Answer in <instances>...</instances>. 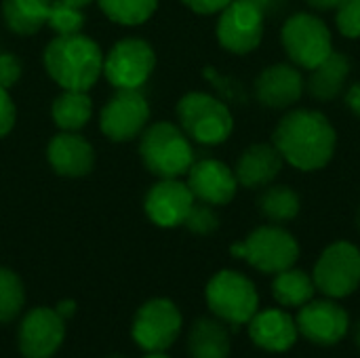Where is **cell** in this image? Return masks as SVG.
Segmentation results:
<instances>
[{"instance_id": "6da1fadb", "label": "cell", "mask_w": 360, "mask_h": 358, "mask_svg": "<svg viewBox=\"0 0 360 358\" xmlns=\"http://www.w3.org/2000/svg\"><path fill=\"white\" fill-rule=\"evenodd\" d=\"M274 148L300 171L323 169L335 152V129L316 110H293L274 129Z\"/></svg>"}, {"instance_id": "7a4b0ae2", "label": "cell", "mask_w": 360, "mask_h": 358, "mask_svg": "<svg viewBox=\"0 0 360 358\" xmlns=\"http://www.w3.org/2000/svg\"><path fill=\"white\" fill-rule=\"evenodd\" d=\"M44 68L63 91H89L103 72L101 49L82 32L57 36L44 49Z\"/></svg>"}, {"instance_id": "3957f363", "label": "cell", "mask_w": 360, "mask_h": 358, "mask_svg": "<svg viewBox=\"0 0 360 358\" xmlns=\"http://www.w3.org/2000/svg\"><path fill=\"white\" fill-rule=\"evenodd\" d=\"M143 165L162 179H177L194 165V150L181 129L171 122H154L139 146Z\"/></svg>"}, {"instance_id": "277c9868", "label": "cell", "mask_w": 360, "mask_h": 358, "mask_svg": "<svg viewBox=\"0 0 360 358\" xmlns=\"http://www.w3.org/2000/svg\"><path fill=\"white\" fill-rule=\"evenodd\" d=\"M209 310L226 325H247L259 310V293L251 279L236 270L217 272L205 289Z\"/></svg>"}, {"instance_id": "5b68a950", "label": "cell", "mask_w": 360, "mask_h": 358, "mask_svg": "<svg viewBox=\"0 0 360 358\" xmlns=\"http://www.w3.org/2000/svg\"><path fill=\"white\" fill-rule=\"evenodd\" d=\"M234 257L247 260L255 270L264 274H278L293 268L300 257V245L291 232L276 226L255 228L245 241L230 247Z\"/></svg>"}, {"instance_id": "8992f818", "label": "cell", "mask_w": 360, "mask_h": 358, "mask_svg": "<svg viewBox=\"0 0 360 358\" xmlns=\"http://www.w3.org/2000/svg\"><path fill=\"white\" fill-rule=\"evenodd\" d=\"M177 116L188 137L205 146L224 143L234 127L226 103L207 93H188L177 103Z\"/></svg>"}, {"instance_id": "52a82bcc", "label": "cell", "mask_w": 360, "mask_h": 358, "mask_svg": "<svg viewBox=\"0 0 360 358\" xmlns=\"http://www.w3.org/2000/svg\"><path fill=\"white\" fill-rule=\"evenodd\" d=\"M316 291L331 300H344L360 287V249L348 241L329 245L312 272Z\"/></svg>"}, {"instance_id": "ba28073f", "label": "cell", "mask_w": 360, "mask_h": 358, "mask_svg": "<svg viewBox=\"0 0 360 358\" xmlns=\"http://www.w3.org/2000/svg\"><path fill=\"white\" fill-rule=\"evenodd\" d=\"M181 327L184 319L179 308L167 298H156L137 310L131 335L146 352H167L177 342Z\"/></svg>"}, {"instance_id": "9c48e42d", "label": "cell", "mask_w": 360, "mask_h": 358, "mask_svg": "<svg viewBox=\"0 0 360 358\" xmlns=\"http://www.w3.org/2000/svg\"><path fill=\"white\" fill-rule=\"evenodd\" d=\"M283 44L291 61L312 70L333 53L331 32L323 19L310 13H297L283 25Z\"/></svg>"}, {"instance_id": "30bf717a", "label": "cell", "mask_w": 360, "mask_h": 358, "mask_svg": "<svg viewBox=\"0 0 360 358\" xmlns=\"http://www.w3.org/2000/svg\"><path fill=\"white\" fill-rule=\"evenodd\" d=\"M295 323L302 338L323 348L338 346L350 333L348 310L331 298L310 300L308 304H304L295 317Z\"/></svg>"}, {"instance_id": "8fae6325", "label": "cell", "mask_w": 360, "mask_h": 358, "mask_svg": "<svg viewBox=\"0 0 360 358\" xmlns=\"http://www.w3.org/2000/svg\"><path fill=\"white\" fill-rule=\"evenodd\" d=\"M154 49L141 38L118 40L103 59V74L116 89H139L154 70Z\"/></svg>"}, {"instance_id": "7c38bea8", "label": "cell", "mask_w": 360, "mask_h": 358, "mask_svg": "<svg viewBox=\"0 0 360 358\" xmlns=\"http://www.w3.org/2000/svg\"><path fill=\"white\" fill-rule=\"evenodd\" d=\"M150 118V106L139 89H118L99 116V127L112 141H131Z\"/></svg>"}, {"instance_id": "4fadbf2b", "label": "cell", "mask_w": 360, "mask_h": 358, "mask_svg": "<svg viewBox=\"0 0 360 358\" xmlns=\"http://www.w3.org/2000/svg\"><path fill=\"white\" fill-rule=\"evenodd\" d=\"M264 36V13L247 0H232L217 21V38L224 49L245 55L259 46Z\"/></svg>"}, {"instance_id": "5bb4252c", "label": "cell", "mask_w": 360, "mask_h": 358, "mask_svg": "<svg viewBox=\"0 0 360 358\" xmlns=\"http://www.w3.org/2000/svg\"><path fill=\"white\" fill-rule=\"evenodd\" d=\"M65 340V321L51 308H34L19 323V350L25 358H53Z\"/></svg>"}, {"instance_id": "9a60e30c", "label": "cell", "mask_w": 360, "mask_h": 358, "mask_svg": "<svg viewBox=\"0 0 360 358\" xmlns=\"http://www.w3.org/2000/svg\"><path fill=\"white\" fill-rule=\"evenodd\" d=\"M247 327H249L251 342L259 350L272 354L289 352L300 338L295 317H291L285 308L257 310L253 319L247 323Z\"/></svg>"}, {"instance_id": "2e32d148", "label": "cell", "mask_w": 360, "mask_h": 358, "mask_svg": "<svg viewBox=\"0 0 360 358\" xmlns=\"http://www.w3.org/2000/svg\"><path fill=\"white\" fill-rule=\"evenodd\" d=\"M194 205V194L188 184L177 179L158 181L146 196V213L160 228L181 226Z\"/></svg>"}, {"instance_id": "e0dca14e", "label": "cell", "mask_w": 360, "mask_h": 358, "mask_svg": "<svg viewBox=\"0 0 360 358\" xmlns=\"http://www.w3.org/2000/svg\"><path fill=\"white\" fill-rule=\"evenodd\" d=\"M236 175L219 160L205 158L188 171V188L194 198L207 205H228L236 194Z\"/></svg>"}, {"instance_id": "ac0fdd59", "label": "cell", "mask_w": 360, "mask_h": 358, "mask_svg": "<svg viewBox=\"0 0 360 358\" xmlns=\"http://www.w3.org/2000/svg\"><path fill=\"white\" fill-rule=\"evenodd\" d=\"M304 93V76L289 63H274L266 68L255 80V97L274 110H283L300 101Z\"/></svg>"}, {"instance_id": "d6986e66", "label": "cell", "mask_w": 360, "mask_h": 358, "mask_svg": "<svg viewBox=\"0 0 360 358\" xmlns=\"http://www.w3.org/2000/svg\"><path fill=\"white\" fill-rule=\"evenodd\" d=\"M46 158L59 175L82 177L91 173L95 162V152L84 137L63 131L51 139L46 148Z\"/></svg>"}, {"instance_id": "ffe728a7", "label": "cell", "mask_w": 360, "mask_h": 358, "mask_svg": "<svg viewBox=\"0 0 360 358\" xmlns=\"http://www.w3.org/2000/svg\"><path fill=\"white\" fill-rule=\"evenodd\" d=\"M283 169V156L274 146L255 143L243 152L236 165V181L245 188L270 186Z\"/></svg>"}, {"instance_id": "44dd1931", "label": "cell", "mask_w": 360, "mask_h": 358, "mask_svg": "<svg viewBox=\"0 0 360 358\" xmlns=\"http://www.w3.org/2000/svg\"><path fill=\"white\" fill-rule=\"evenodd\" d=\"M232 342L226 323L219 319H198L188 333L190 358H230Z\"/></svg>"}, {"instance_id": "7402d4cb", "label": "cell", "mask_w": 360, "mask_h": 358, "mask_svg": "<svg viewBox=\"0 0 360 358\" xmlns=\"http://www.w3.org/2000/svg\"><path fill=\"white\" fill-rule=\"evenodd\" d=\"M348 74H350L348 57L342 53H331L325 61L312 68V74L308 78V91L312 97L321 101H329L342 93Z\"/></svg>"}, {"instance_id": "603a6c76", "label": "cell", "mask_w": 360, "mask_h": 358, "mask_svg": "<svg viewBox=\"0 0 360 358\" xmlns=\"http://www.w3.org/2000/svg\"><path fill=\"white\" fill-rule=\"evenodd\" d=\"M314 293H316V285L312 276L295 266L274 274L272 298L283 308H302L304 304L314 300Z\"/></svg>"}, {"instance_id": "cb8c5ba5", "label": "cell", "mask_w": 360, "mask_h": 358, "mask_svg": "<svg viewBox=\"0 0 360 358\" xmlns=\"http://www.w3.org/2000/svg\"><path fill=\"white\" fill-rule=\"evenodd\" d=\"M51 2L53 0H4V21L19 36L36 34L42 25H46Z\"/></svg>"}, {"instance_id": "d4e9b609", "label": "cell", "mask_w": 360, "mask_h": 358, "mask_svg": "<svg viewBox=\"0 0 360 358\" xmlns=\"http://www.w3.org/2000/svg\"><path fill=\"white\" fill-rule=\"evenodd\" d=\"M53 120L61 131H78L82 129L91 116H93V101L86 95V91H63L53 108H51Z\"/></svg>"}, {"instance_id": "484cf974", "label": "cell", "mask_w": 360, "mask_h": 358, "mask_svg": "<svg viewBox=\"0 0 360 358\" xmlns=\"http://www.w3.org/2000/svg\"><path fill=\"white\" fill-rule=\"evenodd\" d=\"M257 207L264 217L274 224H285L297 217L300 196L289 186H270L257 198Z\"/></svg>"}, {"instance_id": "4316f807", "label": "cell", "mask_w": 360, "mask_h": 358, "mask_svg": "<svg viewBox=\"0 0 360 358\" xmlns=\"http://www.w3.org/2000/svg\"><path fill=\"white\" fill-rule=\"evenodd\" d=\"M97 2L105 13V17L120 25H141L154 15L158 6V0H97Z\"/></svg>"}, {"instance_id": "83f0119b", "label": "cell", "mask_w": 360, "mask_h": 358, "mask_svg": "<svg viewBox=\"0 0 360 358\" xmlns=\"http://www.w3.org/2000/svg\"><path fill=\"white\" fill-rule=\"evenodd\" d=\"M25 304V289L21 279L8 270L0 268V323L15 321Z\"/></svg>"}, {"instance_id": "f1b7e54d", "label": "cell", "mask_w": 360, "mask_h": 358, "mask_svg": "<svg viewBox=\"0 0 360 358\" xmlns=\"http://www.w3.org/2000/svg\"><path fill=\"white\" fill-rule=\"evenodd\" d=\"M46 25H51L59 36H70V34H80L84 27V13L80 6L68 4L63 0H53Z\"/></svg>"}, {"instance_id": "f546056e", "label": "cell", "mask_w": 360, "mask_h": 358, "mask_svg": "<svg viewBox=\"0 0 360 358\" xmlns=\"http://www.w3.org/2000/svg\"><path fill=\"white\" fill-rule=\"evenodd\" d=\"M184 224H186V226H188V230H192L194 234H202V236H207V234H211V232H215V230H217L219 219H217L215 211L211 209V205H207V203L196 205V203H194Z\"/></svg>"}, {"instance_id": "4dcf8cb0", "label": "cell", "mask_w": 360, "mask_h": 358, "mask_svg": "<svg viewBox=\"0 0 360 358\" xmlns=\"http://www.w3.org/2000/svg\"><path fill=\"white\" fill-rule=\"evenodd\" d=\"M338 27L348 38L360 36V0H342L338 6Z\"/></svg>"}, {"instance_id": "1f68e13d", "label": "cell", "mask_w": 360, "mask_h": 358, "mask_svg": "<svg viewBox=\"0 0 360 358\" xmlns=\"http://www.w3.org/2000/svg\"><path fill=\"white\" fill-rule=\"evenodd\" d=\"M21 76V63L11 53H0V87L8 89Z\"/></svg>"}, {"instance_id": "d6a6232c", "label": "cell", "mask_w": 360, "mask_h": 358, "mask_svg": "<svg viewBox=\"0 0 360 358\" xmlns=\"http://www.w3.org/2000/svg\"><path fill=\"white\" fill-rule=\"evenodd\" d=\"M15 124V106L4 87H0V137L8 135Z\"/></svg>"}, {"instance_id": "836d02e7", "label": "cell", "mask_w": 360, "mask_h": 358, "mask_svg": "<svg viewBox=\"0 0 360 358\" xmlns=\"http://www.w3.org/2000/svg\"><path fill=\"white\" fill-rule=\"evenodd\" d=\"M188 8L196 11V13H202V15H211V13H217V11H224L232 0H181Z\"/></svg>"}, {"instance_id": "e575fe53", "label": "cell", "mask_w": 360, "mask_h": 358, "mask_svg": "<svg viewBox=\"0 0 360 358\" xmlns=\"http://www.w3.org/2000/svg\"><path fill=\"white\" fill-rule=\"evenodd\" d=\"M346 103H348V108L360 116V82L356 84H352L350 89H348V93H346Z\"/></svg>"}, {"instance_id": "d590c367", "label": "cell", "mask_w": 360, "mask_h": 358, "mask_svg": "<svg viewBox=\"0 0 360 358\" xmlns=\"http://www.w3.org/2000/svg\"><path fill=\"white\" fill-rule=\"evenodd\" d=\"M55 312H57L63 321H68V319H72V317L76 314V302H74V300H63V302H59V304L55 306Z\"/></svg>"}, {"instance_id": "8d00e7d4", "label": "cell", "mask_w": 360, "mask_h": 358, "mask_svg": "<svg viewBox=\"0 0 360 358\" xmlns=\"http://www.w3.org/2000/svg\"><path fill=\"white\" fill-rule=\"evenodd\" d=\"M342 0H308V4H312L314 8L321 11H329V8H338Z\"/></svg>"}, {"instance_id": "74e56055", "label": "cell", "mask_w": 360, "mask_h": 358, "mask_svg": "<svg viewBox=\"0 0 360 358\" xmlns=\"http://www.w3.org/2000/svg\"><path fill=\"white\" fill-rule=\"evenodd\" d=\"M247 2H251L253 6H257L262 13H266V11H272V8L278 4V0H247Z\"/></svg>"}, {"instance_id": "f35d334b", "label": "cell", "mask_w": 360, "mask_h": 358, "mask_svg": "<svg viewBox=\"0 0 360 358\" xmlns=\"http://www.w3.org/2000/svg\"><path fill=\"white\" fill-rule=\"evenodd\" d=\"M63 2H68V4H74V6H80V8H84L86 4H91L93 0H63Z\"/></svg>"}, {"instance_id": "ab89813d", "label": "cell", "mask_w": 360, "mask_h": 358, "mask_svg": "<svg viewBox=\"0 0 360 358\" xmlns=\"http://www.w3.org/2000/svg\"><path fill=\"white\" fill-rule=\"evenodd\" d=\"M352 333H354V344H356V348L360 350V321L354 325V331Z\"/></svg>"}, {"instance_id": "60d3db41", "label": "cell", "mask_w": 360, "mask_h": 358, "mask_svg": "<svg viewBox=\"0 0 360 358\" xmlns=\"http://www.w3.org/2000/svg\"><path fill=\"white\" fill-rule=\"evenodd\" d=\"M143 358H171L169 354H165V352H148Z\"/></svg>"}, {"instance_id": "b9f144b4", "label": "cell", "mask_w": 360, "mask_h": 358, "mask_svg": "<svg viewBox=\"0 0 360 358\" xmlns=\"http://www.w3.org/2000/svg\"><path fill=\"white\" fill-rule=\"evenodd\" d=\"M110 358H127V357H120V354H116V357H110Z\"/></svg>"}, {"instance_id": "7bdbcfd3", "label": "cell", "mask_w": 360, "mask_h": 358, "mask_svg": "<svg viewBox=\"0 0 360 358\" xmlns=\"http://www.w3.org/2000/svg\"><path fill=\"white\" fill-rule=\"evenodd\" d=\"M359 230H360V211H359Z\"/></svg>"}]
</instances>
